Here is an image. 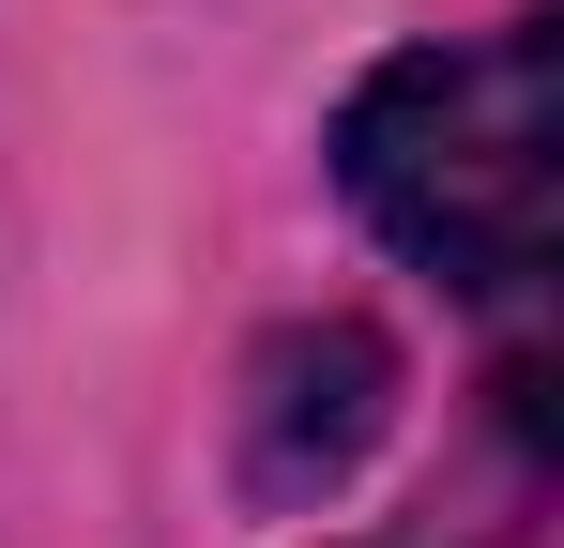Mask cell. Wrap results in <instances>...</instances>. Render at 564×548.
I'll return each mask as SVG.
<instances>
[{
	"mask_svg": "<svg viewBox=\"0 0 564 548\" xmlns=\"http://www.w3.org/2000/svg\"><path fill=\"white\" fill-rule=\"evenodd\" d=\"M381 396H397V351H381L367 320H290L275 351H260V396H245V472L275 503L336 487L381 442Z\"/></svg>",
	"mask_w": 564,
	"mask_h": 548,
	"instance_id": "obj_2",
	"label": "cell"
},
{
	"mask_svg": "<svg viewBox=\"0 0 564 548\" xmlns=\"http://www.w3.org/2000/svg\"><path fill=\"white\" fill-rule=\"evenodd\" d=\"M336 183L412 274L473 305H534L564 229V31L503 15L473 46H412L336 107Z\"/></svg>",
	"mask_w": 564,
	"mask_h": 548,
	"instance_id": "obj_1",
	"label": "cell"
}]
</instances>
